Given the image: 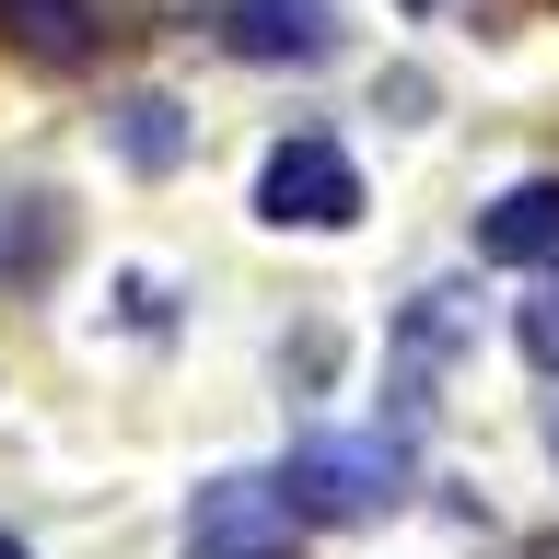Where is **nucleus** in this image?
Listing matches in <instances>:
<instances>
[{
	"label": "nucleus",
	"instance_id": "obj_12",
	"mask_svg": "<svg viewBox=\"0 0 559 559\" xmlns=\"http://www.w3.org/2000/svg\"><path fill=\"white\" fill-rule=\"evenodd\" d=\"M524 559H559V548H524Z\"/></svg>",
	"mask_w": 559,
	"mask_h": 559
},
{
	"label": "nucleus",
	"instance_id": "obj_10",
	"mask_svg": "<svg viewBox=\"0 0 559 559\" xmlns=\"http://www.w3.org/2000/svg\"><path fill=\"white\" fill-rule=\"evenodd\" d=\"M548 454H559V408H548Z\"/></svg>",
	"mask_w": 559,
	"mask_h": 559
},
{
	"label": "nucleus",
	"instance_id": "obj_6",
	"mask_svg": "<svg viewBox=\"0 0 559 559\" xmlns=\"http://www.w3.org/2000/svg\"><path fill=\"white\" fill-rule=\"evenodd\" d=\"M478 257L489 269H548L559 257V175H524L478 210Z\"/></svg>",
	"mask_w": 559,
	"mask_h": 559
},
{
	"label": "nucleus",
	"instance_id": "obj_9",
	"mask_svg": "<svg viewBox=\"0 0 559 559\" xmlns=\"http://www.w3.org/2000/svg\"><path fill=\"white\" fill-rule=\"evenodd\" d=\"M513 326H524V361H536V373H559V257L536 269V292H524Z\"/></svg>",
	"mask_w": 559,
	"mask_h": 559
},
{
	"label": "nucleus",
	"instance_id": "obj_7",
	"mask_svg": "<svg viewBox=\"0 0 559 559\" xmlns=\"http://www.w3.org/2000/svg\"><path fill=\"white\" fill-rule=\"evenodd\" d=\"M0 35H12L35 70H82L105 47V0H0Z\"/></svg>",
	"mask_w": 559,
	"mask_h": 559
},
{
	"label": "nucleus",
	"instance_id": "obj_4",
	"mask_svg": "<svg viewBox=\"0 0 559 559\" xmlns=\"http://www.w3.org/2000/svg\"><path fill=\"white\" fill-rule=\"evenodd\" d=\"M466 349H478V292H466V280H431V292H408V314H396V408H431V396H419V384L443 373V361H466Z\"/></svg>",
	"mask_w": 559,
	"mask_h": 559
},
{
	"label": "nucleus",
	"instance_id": "obj_2",
	"mask_svg": "<svg viewBox=\"0 0 559 559\" xmlns=\"http://www.w3.org/2000/svg\"><path fill=\"white\" fill-rule=\"evenodd\" d=\"M257 210H269L280 234H349L361 222V175H349L338 140H280L269 164H257Z\"/></svg>",
	"mask_w": 559,
	"mask_h": 559
},
{
	"label": "nucleus",
	"instance_id": "obj_5",
	"mask_svg": "<svg viewBox=\"0 0 559 559\" xmlns=\"http://www.w3.org/2000/svg\"><path fill=\"white\" fill-rule=\"evenodd\" d=\"M222 47L234 59H257V70H314L326 47H338V12L326 0H222Z\"/></svg>",
	"mask_w": 559,
	"mask_h": 559
},
{
	"label": "nucleus",
	"instance_id": "obj_1",
	"mask_svg": "<svg viewBox=\"0 0 559 559\" xmlns=\"http://www.w3.org/2000/svg\"><path fill=\"white\" fill-rule=\"evenodd\" d=\"M280 489L314 524H373L408 501V431H314V443H292Z\"/></svg>",
	"mask_w": 559,
	"mask_h": 559
},
{
	"label": "nucleus",
	"instance_id": "obj_8",
	"mask_svg": "<svg viewBox=\"0 0 559 559\" xmlns=\"http://www.w3.org/2000/svg\"><path fill=\"white\" fill-rule=\"evenodd\" d=\"M117 152H129L140 175H175V164H187V105L129 94V105H117Z\"/></svg>",
	"mask_w": 559,
	"mask_h": 559
},
{
	"label": "nucleus",
	"instance_id": "obj_11",
	"mask_svg": "<svg viewBox=\"0 0 559 559\" xmlns=\"http://www.w3.org/2000/svg\"><path fill=\"white\" fill-rule=\"evenodd\" d=\"M0 559H24V548H12V536H0Z\"/></svg>",
	"mask_w": 559,
	"mask_h": 559
},
{
	"label": "nucleus",
	"instance_id": "obj_3",
	"mask_svg": "<svg viewBox=\"0 0 559 559\" xmlns=\"http://www.w3.org/2000/svg\"><path fill=\"white\" fill-rule=\"evenodd\" d=\"M292 489L280 478H210L187 501V559H292Z\"/></svg>",
	"mask_w": 559,
	"mask_h": 559
}]
</instances>
